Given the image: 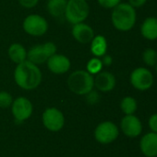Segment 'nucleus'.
Masks as SVG:
<instances>
[{"mask_svg": "<svg viewBox=\"0 0 157 157\" xmlns=\"http://www.w3.org/2000/svg\"><path fill=\"white\" fill-rule=\"evenodd\" d=\"M43 79V75L38 65L26 60L17 64L14 70V80L16 84L24 90L37 88Z\"/></svg>", "mask_w": 157, "mask_h": 157, "instance_id": "obj_1", "label": "nucleus"}, {"mask_svg": "<svg viewBox=\"0 0 157 157\" xmlns=\"http://www.w3.org/2000/svg\"><path fill=\"white\" fill-rule=\"evenodd\" d=\"M136 10L129 3H120L113 8L111 20L113 26L119 31L130 30L136 23Z\"/></svg>", "mask_w": 157, "mask_h": 157, "instance_id": "obj_2", "label": "nucleus"}, {"mask_svg": "<svg viewBox=\"0 0 157 157\" xmlns=\"http://www.w3.org/2000/svg\"><path fill=\"white\" fill-rule=\"evenodd\" d=\"M68 87L71 92L79 96H85L94 87V77L84 70L72 72L67 79Z\"/></svg>", "mask_w": 157, "mask_h": 157, "instance_id": "obj_3", "label": "nucleus"}, {"mask_svg": "<svg viewBox=\"0 0 157 157\" xmlns=\"http://www.w3.org/2000/svg\"><path fill=\"white\" fill-rule=\"evenodd\" d=\"M90 15V6L87 0H68L65 17L72 25L84 22Z\"/></svg>", "mask_w": 157, "mask_h": 157, "instance_id": "obj_4", "label": "nucleus"}, {"mask_svg": "<svg viewBox=\"0 0 157 157\" xmlns=\"http://www.w3.org/2000/svg\"><path fill=\"white\" fill-rule=\"evenodd\" d=\"M56 45L52 41L36 44L27 51V60L38 65L47 62V60L55 53H56Z\"/></svg>", "mask_w": 157, "mask_h": 157, "instance_id": "obj_5", "label": "nucleus"}, {"mask_svg": "<svg viewBox=\"0 0 157 157\" xmlns=\"http://www.w3.org/2000/svg\"><path fill=\"white\" fill-rule=\"evenodd\" d=\"M22 28L27 34L39 37L47 32L49 25L47 20L43 16L38 14H31L24 18Z\"/></svg>", "mask_w": 157, "mask_h": 157, "instance_id": "obj_6", "label": "nucleus"}, {"mask_svg": "<svg viewBox=\"0 0 157 157\" xmlns=\"http://www.w3.org/2000/svg\"><path fill=\"white\" fill-rule=\"evenodd\" d=\"M118 127L109 121L101 122L94 130V138L101 144H112L118 138Z\"/></svg>", "mask_w": 157, "mask_h": 157, "instance_id": "obj_7", "label": "nucleus"}, {"mask_svg": "<svg viewBox=\"0 0 157 157\" xmlns=\"http://www.w3.org/2000/svg\"><path fill=\"white\" fill-rule=\"evenodd\" d=\"M154 75L150 70L144 67H139L132 71L130 76L131 86L140 91H146L154 85Z\"/></svg>", "mask_w": 157, "mask_h": 157, "instance_id": "obj_8", "label": "nucleus"}, {"mask_svg": "<svg viewBox=\"0 0 157 157\" xmlns=\"http://www.w3.org/2000/svg\"><path fill=\"white\" fill-rule=\"evenodd\" d=\"M43 126L50 132H59L65 124V118L63 113L56 108L46 109L42 116Z\"/></svg>", "mask_w": 157, "mask_h": 157, "instance_id": "obj_9", "label": "nucleus"}, {"mask_svg": "<svg viewBox=\"0 0 157 157\" xmlns=\"http://www.w3.org/2000/svg\"><path fill=\"white\" fill-rule=\"evenodd\" d=\"M33 111L32 103L27 98L19 97L13 100L11 105V112L17 121H24L28 120Z\"/></svg>", "mask_w": 157, "mask_h": 157, "instance_id": "obj_10", "label": "nucleus"}, {"mask_svg": "<svg viewBox=\"0 0 157 157\" xmlns=\"http://www.w3.org/2000/svg\"><path fill=\"white\" fill-rule=\"evenodd\" d=\"M120 129L125 136L129 138H137L143 132V123L134 114L125 115L120 121Z\"/></svg>", "mask_w": 157, "mask_h": 157, "instance_id": "obj_11", "label": "nucleus"}, {"mask_svg": "<svg viewBox=\"0 0 157 157\" xmlns=\"http://www.w3.org/2000/svg\"><path fill=\"white\" fill-rule=\"evenodd\" d=\"M49 71L55 75H64L68 72L71 66L69 58L64 54L55 53L46 62Z\"/></svg>", "mask_w": 157, "mask_h": 157, "instance_id": "obj_12", "label": "nucleus"}, {"mask_svg": "<svg viewBox=\"0 0 157 157\" xmlns=\"http://www.w3.org/2000/svg\"><path fill=\"white\" fill-rule=\"evenodd\" d=\"M72 37L81 44H87L92 41L94 37V31L91 26L84 22L72 25Z\"/></svg>", "mask_w": 157, "mask_h": 157, "instance_id": "obj_13", "label": "nucleus"}, {"mask_svg": "<svg viewBox=\"0 0 157 157\" xmlns=\"http://www.w3.org/2000/svg\"><path fill=\"white\" fill-rule=\"evenodd\" d=\"M140 149L145 157H157V133L150 132L140 141Z\"/></svg>", "mask_w": 157, "mask_h": 157, "instance_id": "obj_14", "label": "nucleus"}, {"mask_svg": "<svg viewBox=\"0 0 157 157\" xmlns=\"http://www.w3.org/2000/svg\"><path fill=\"white\" fill-rule=\"evenodd\" d=\"M115 75L107 71H101L94 77V86L101 92H110L116 86Z\"/></svg>", "mask_w": 157, "mask_h": 157, "instance_id": "obj_15", "label": "nucleus"}, {"mask_svg": "<svg viewBox=\"0 0 157 157\" xmlns=\"http://www.w3.org/2000/svg\"><path fill=\"white\" fill-rule=\"evenodd\" d=\"M7 55L14 63L19 64L27 60V50L21 43L15 42L8 47Z\"/></svg>", "mask_w": 157, "mask_h": 157, "instance_id": "obj_16", "label": "nucleus"}, {"mask_svg": "<svg viewBox=\"0 0 157 157\" xmlns=\"http://www.w3.org/2000/svg\"><path fill=\"white\" fill-rule=\"evenodd\" d=\"M141 33L143 38L149 40L157 39V18L154 17H147L141 26Z\"/></svg>", "mask_w": 157, "mask_h": 157, "instance_id": "obj_17", "label": "nucleus"}, {"mask_svg": "<svg viewBox=\"0 0 157 157\" xmlns=\"http://www.w3.org/2000/svg\"><path fill=\"white\" fill-rule=\"evenodd\" d=\"M91 43V52L94 55V57L101 58L105 54H106L107 51V40L103 35H94Z\"/></svg>", "mask_w": 157, "mask_h": 157, "instance_id": "obj_18", "label": "nucleus"}, {"mask_svg": "<svg viewBox=\"0 0 157 157\" xmlns=\"http://www.w3.org/2000/svg\"><path fill=\"white\" fill-rule=\"evenodd\" d=\"M68 0H48L46 8L48 13L54 17L64 16Z\"/></svg>", "mask_w": 157, "mask_h": 157, "instance_id": "obj_19", "label": "nucleus"}, {"mask_svg": "<svg viewBox=\"0 0 157 157\" xmlns=\"http://www.w3.org/2000/svg\"><path fill=\"white\" fill-rule=\"evenodd\" d=\"M120 109L125 115H133L138 109L137 100L132 97H125L120 102Z\"/></svg>", "mask_w": 157, "mask_h": 157, "instance_id": "obj_20", "label": "nucleus"}, {"mask_svg": "<svg viewBox=\"0 0 157 157\" xmlns=\"http://www.w3.org/2000/svg\"><path fill=\"white\" fill-rule=\"evenodd\" d=\"M103 63L101 61V58L99 57H93L92 59H90L87 63L86 65V71L88 73H90L91 75H97L98 73H100L103 69Z\"/></svg>", "mask_w": 157, "mask_h": 157, "instance_id": "obj_21", "label": "nucleus"}, {"mask_svg": "<svg viewBox=\"0 0 157 157\" xmlns=\"http://www.w3.org/2000/svg\"><path fill=\"white\" fill-rule=\"evenodd\" d=\"M143 60L148 66H155L157 63V52L152 48L146 49L143 53Z\"/></svg>", "mask_w": 157, "mask_h": 157, "instance_id": "obj_22", "label": "nucleus"}, {"mask_svg": "<svg viewBox=\"0 0 157 157\" xmlns=\"http://www.w3.org/2000/svg\"><path fill=\"white\" fill-rule=\"evenodd\" d=\"M12 96L6 91H0V108L1 109H7L11 107L13 102Z\"/></svg>", "mask_w": 157, "mask_h": 157, "instance_id": "obj_23", "label": "nucleus"}, {"mask_svg": "<svg viewBox=\"0 0 157 157\" xmlns=\"http://www.w3.org/2000/svg\"><path fill=\"white\" fill-rule=\"evenodd\" d=\"M98 4L106 9H113L118 4L121 3V0H97Z\"/></svg>", "mask_w": 157, "mask_h": 157, "instance_id": "obj_24", "label": "nucleus"}, {"mask_svg": "<svg viewBox=\"0 0 157 157\" xmlns=\"http://www.w3.org/2000/svg\"><path fill=\"white\" fill-rule=\"evenodd\" d=\"M18 1L22 7L27 8V9L35 7L39 3V0H18Z\"/></svg>", "mask_w": 157, "mask_h": 157, "instance_id": "obj_25", "label": "nucleus"}, {"mask_svg": "<svg viewBox=\"0 0 157 157\" xmlns=\"http://www.w3.org/2000/svg\"><path fill=\"white\" fill-rule=\"evenodd\" d=\"M148 126L151 132L157 133V113L153 114L148 121Z\"/></svg>", "mask_w": 157, "mask_h": 157, "instance_id": "obj_26", "label": "nucleus"}, {"mask_svg": "<svg viewBox=\"0 0 157 157\" xmlns=\"http://www.w3.org/2000/svg\"><path fill=\"white\" fill-rule=\"evenodd\" d=\"M85 96H87V100H88V102L90 103V104H95L97 101H98V99H99V95H98V93H96L95 91H93V90H92L91 92H89L87 95H85Z\"/></svg>", "mask_w": 157, "mask_h": 157, "instance_id": "obj_27", "label": "nucleus"}, {"mask_svg": "<svg viewBox=\"0 0 157 157\" xmlns=\"http://www.w3.org/2000/svg\"><path fill=\"white\" fill-rule=\"evenodd\" d=\"M146 2H147V0H129V4L131 6H133L134 8L143 6Z\"/></svg>", "mask_w": 157, "mask_h": 157, "instance_id": "obj_28", "label": "nucleus"}, {"mask_svg": "<svg viewBox=\"0 0 157 157\" xmlns=\"http://www.w3.org/2000/svg\"><path fill=\"white\" fill-rule=\"evenodd\" d=\"M101 61L103 63V65H105V66H109L113 63L112 57L110 55H108V54H105L104 56H102L101 57Z\"/></svg>", "mask_w": 157, "mask_h": 157, "instance_id": "obj_29", "label": "nucleus"}, {"mask_svg": "<svg viewBox=\"0 0 157 157\" xmlns=\"http://www.w3.org/2000/svg\"><path fill=\"white\" fill-rule=\"evenodd\" d=\"M155 70H156V73H157V63L155 64Z\"/></svg>", "mask_w": 157, "mask_h": 157, "instance_id": "obj_30", "label": "nucleus"}]
</instances>
